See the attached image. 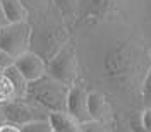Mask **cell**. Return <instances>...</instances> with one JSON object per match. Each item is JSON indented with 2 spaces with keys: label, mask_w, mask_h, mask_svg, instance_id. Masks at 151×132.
<instances>
[{
  "label": "cell",
  "mask_w": 151,
  "mask_h": 132,
  "mask_svg": "<svg viewBox=\"0 0 151 132\" xmlns=\"http://www.w3.org/2000/svg\"><path fill=\"white\" fill-rule=\"evenodd\" d=\"M103 33L89 41L88 74L113 103L119 117L141 110L142 81L151 67V50L132 22H103Z\"/></svg>",
  "instance_id": "6da1fadb"
},
{
  "label": "cell",
  "mask_w": 151,
  "mask_h": 132,
  "mask_svg": "<svg viewBox=\"0 0 151 132\" xmlns=\"http://www.w3.org/2000/svg\"><path fill=\"white\" fill-rule=\"evenodd\" d=\"M31 24V47L29 50L36 52L45 60H50L60 48L72 39V31L62 21L60 14L53 7L47 14L29 19Z\"/></svg>",
  "instance_id": "7a4b0ae2"
},
{
  "label": "cell",
  "mask_w": 151,
  "mask_h": 132,
  "mask_svg": "<svg viewBox=\"0 0 151 132\" xmlns=\"http://www.w3.org/2000/svg\"><path fill=\"white\" fill-rule=\"evenodd\" d=\"M131 5L125 0H79L77 26L103 22H132Z\"/></svg>",
  "instance_id": "3957f363"
},
{
  "label": "cell",
  "mask_w": 151,
  "mask_h": 132,
  "mask_svg": "<svg viewBox=\"0 0 151 132\" xmlns=\"http://www.w3.org/2000/svg\"><path fill=\"white\" fill-rule=\"evenodd\" d=\"M70 86L57 81L50 74H45L36 81L28 84L26 98L41 105L50 113L53 112H67V96Z\"/></svg>",
  "instance_id": "277c9868"
},
{
  "label": "cell",
  "mask_w": 151,
  "mask_h": 132,
  "mask_svg": "<svg viewBox=\"0 0 151 132\" xmlns=\"http://www.w3.org/2000/svg\"><path fill=\"white\" fill-rule=\"evenodd\" d=\"M47 74L67 86H74L76 82L83 81L81 62H79V53L74 38L47 62Z\"/></svg>",
  "instance_id": "5b68a950"
},
{
  "label": "cell",
  "mask_w": 151,
  "mask_h": 132,
  "mask_svg": "<svg viewBox=\"0 0 151 132\" xmlns=\"http://www.w3.org/2000/svg\"><path fill=\"white\" fill-rule=\"evenodd\" d=\"M31 47V24L22 22H5L0 26V48L14 57L22 55Z\"/></svg>",
  "instance_id": "8992f818"
},
{
  "label": "cell",
  "mask_w": 151,
  "mask_h": 132,
  "mask_svg": "<svg viewBox=\"0 0 151 132\" xmlns=\"http://www.w3.org/2000/svg\"><path fill=\"white\" fill-rule=\"evenodd\" d=\"M4 118L7 122L16 125H26V123L36 122V120H47L50 118V112L45 110L41 105L31 101L28 98H17L10 103L2 106Z\"/></svg>",
  "instance_id": "52a82bcc"
},
{
  "label": "cell",
  "mask_w": 151,
  "mask_h": 132,
  "mask_svg": "<svg viewBox=\"0 0 151 132\" xmlns=\"http://www.w3.org/2000/svg\"><path fill=\"white\" fill-rule=\"evenodd\" d=\"M88 108L91 120L103 123H115L119 118V113L115 110L110 98L100 91V89H89L88 91Z\"/></svg>",
  "instance_id": "ba28073f"
},
{
  "label": "cell",
  "mask_w": 151,
  "mask_h": 132,
  "mask_svg": "<svg viewBox=\"0 0 151 132\" xmlns=\"http://www.w3.org/2000/svg\"><path fill=\"white\" fill-rule=\"evenodd\" d=\"M88 91L89 88L84 81H79L69 88L67 96V113L79 123H86L91 120L89 108H88Z\"/></svg>",
  "instance_id": "9c48e42d"
},
{
  "label": "cell",
  "mask_w": 151,
  "mask_h": 132,
  "mask_svg": "<svg viewBox=\"0 0 151 132\" xmlns=\"http://www.w3.org/2000/svg\"><path fill=\"white\" fill-rule=\"evenodd\" d=\"M14 65L17 67V70L28 79L31 81H36L40 77L47 74V60L41 55H38L36 52L28 50L24 52L22 55H19L14 58Z\"/></svg>",
  "instance_id": "30bf717a"
},
{
  "label": "cell",
  "mask_w": 151,
  "mask_h": 132,
  "mask_svg": "<svg viewBox=\"0 0 151 132\" xmlns=\"http://www.w3.org/2000/svg\"><path fill=\"white\" fill-rule=\"evenodd\" d=\"M0 16L5 22L28 21L29 14L21 0H0Z\"/></svg>",
  "instance_id": "8fae6325"
},
{
  "label": "cell",
  "mask_w": 151,
  "mask_h": 132,
  "mask_svg": "<svg viewBox=\"0 0 151 132\" xmlns=\"http://www.w3.org/2000/svg\"><path fill=\"white\" fill-rule=\"evenodd\" d=\"M62 21L70 28V31L77 26L79 21V0H52Z\"/></svg>",
  "instance_id": "7c38bea8"
},
{
  "label": "cell",
  "mask_w": 151,
  "mask_h": 132,
  "mask_svg": "<svg viewBox=\"0 0 151 132\" xmlns=\"http://www.w3.org/2000/svg\"><path fill=\"white\" fill-rule=\"evenodd\" d=\"M17 91L12 84V81L9 79V75L4 70H0V106L10 103L14 100H17Z\"/></svg>",
  "instance_id": "4fadbf2b"
},
{
  "label": "cell",
  "mask_w": 151,
  "mask_h": 132,
  "mask_svg": "<svg viewBox=\"0 0 151 132\" xmlns=\"http://www.w3.org/2000/svg\"><path fill=\"white\" fill-rule=\"evenodd\" d=\"M21 2H22V5L26 7V10H28L29 19L38 17V16H41V14H47L48 10H52L55 7L52 0H21Z\"/></svg>",
  "instance_id": "5bb4252c"
},
{
  "label": "cell",
  "mask_w": 151,
  "mask_h": 132,
  "mask_svg": "<svg viewBox=\"0 0 151 132\" xmlns=\"http://www.w3.org/2000/svg\"><path fill=\"white\" fill-rule=\"evenodd\" d=\"M4 72L9 75V79L12 81V84H14V88H16V91H17V96H19V98H26V91H28L29 81H28V79H26L22 74H21V72H19L17 67L12 64V65H10L9 69H5Z\"/></svg>",
  "instance_id": "9a60e30c"
},
{
  "label": "cell",
  "mask_w": 151,
  "mask_h": 132,
  "mask_svg": "<svg viewBox=\"0 0 151 132\" xmlns=\"http://www.w3.org/2000/svg\"><path fill=\"white\" fill-rule=\"evenodd\" d=\"M83 125V132H117V122L115 123H103V122H94L89 120Z\"/></svg>",
  "instance_id": "2e32d148"
},
{
  "label": "cell",
  "mask_w": 151,
  "mask_h": 132,
  "mask_svg": "<svg viewBox=\"0 0 151 132\" xmlns=\"http://www.w3.org/2000/svg\"><path fill=\"white\" fill-rule=\"evenodd\" d=\"M21 131L22 132H53V127H52L50 118H47V120H36V122L21 125Z\"/></svg>",
  "instance_id": "e0dca14e"
},
{
  "label": "cell",
  "mask_w": 151,
  "mask_h": 132,
  "mask_svg": "<svg viewBox=\"0 0 151 132\" xmlns=\"http://www.w3.org/2000/svg\"><path fill=\"white\" fill-rule=\"evenodd\" d=\"M141 105L144 106H151V67L148 70V74L142 81V88H141Z\"/></svg>",
  "instance_id": "ac0fdd59"
},
{
  "label": "cell",
  "mask_w": 151,
  "mask_h": 132,
  "mask_svg": "<svg viewBox=\"0 0 151 132\" xmlns=\"http://www.w3.org/2000/svg\"><path fill=\"white\" fill-rule=\"evenodd\" d=\"M139 28H141V33H142V38H144L146 45H148L150 50H151V7H150V10L144 14Z\"/></svg>",
  "instance_id": "d6986e66"
},
{
  "label": "cell",
  "mask_w": 151,
  "mask_h": 132,
  "mask_svg": "<svg viewBox=\"0 0 151 132\" xmlns=\"http://www.w3.org/2000/svg\"><path fill=\"white\" fill-rule=\"evenodd\" d=\"M12 64H14V57L10 55V53H7L5 50H2V48H0V70L9 69Z\"/></svg>",
  "instance_id": "ffe728a7"
},
{
  "label": "cell",
  "mask_w": 151,
  "mask_h": 132,
  "mask_svg": "<svg viewBox=\"0 0 151 132\" xmlns=\"http://www.w3.org/2000/svg\"><path fill=\"white\" fill-rule=\"evenodd\" d=\"M0 132H22V131H21V125H16V123L7 122V120H2L0 122Z\"/></svg>",
  "instance_id": "44dd1931"
},
{
  "label": "cell",
  "mask_w": 151,
  "mask_h": 132,
  "mask_svg": "<svg viewBox=\"0 0 151 132\" xmlns=\"http://www.w3.org/2000/svg\"><path fill=\"white\" fill-rule=\"evenodd\" d=\"M117 132H132L125 117H119L117 118Z\"/></svg>",
  "instance_id": "7402d4cb"
},
{
  "label": "cell",
  "mask_w": 151,
  "mask_h": 132,
  "mask_svg": "<svg viewBox=\"0 0 151 132\" xmlns=\"http://www.w3.org/2000/svg\"><path fill=\"white\" fill-rule=\"evenodd\" d=\"M127 123H129V127H131L132 132H146L144 129H141V127H139V123L136 122L132 117H127Z\"/></svg>",
  "instance_id": "603a6c76"
},
{
  "label": "cell",
  "mask_w": 151,
  "mask_h": 132,
  "mask_svg": "<svg viewBox=\"0 0 151 132\" xmlns=\"http://www.w3.org/2000/svg\"><path fill=\"white\" fill-rule=\"evenodd\" d=\"M2 120H5V118H4V113H2V106H0V122H2Z\"/></svg>",
  "instance_id": "cb8c5ba5"
},
{
  "label": "cell",
  "mask_w": 151,
  "mask_h": 132,
  "mask_svg": "<svg viewBox=\"0 0 151 132\" xmlns=\"http://www.w3.org/2000/svg\"><path fill=\"white\" fill-rule=\"evenodd\" d=\"M2 24H5V22H4V19L0 17V26H2Z\"/></svg>",
  "instance_id": "d4e9b609"
}]
</instances>
